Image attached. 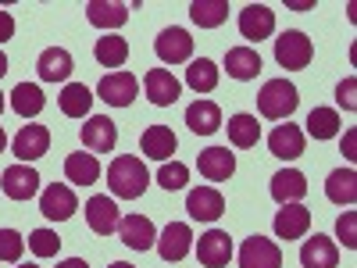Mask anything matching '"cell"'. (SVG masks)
I'll use <instances>...</instances> for the list:
<instances>
[{"label": "cell", "instance_id": "obj_4", "mask_svg": "<svg viewBox=\"0 0 357 268\" xmlns=\"http://www.w3.org/2000/svg\"><path fill=\"white\" fill-rule=\"evenodd\" d=\"M136 94H139V82H136V75H129V72H111V75H104L100 86H97V97H100L104 104H111V107H129V104L136 100Z\"/></svg>", "mask_w": 357, "mask_h": 268}, {"label": "cell", "instance_id": "obj_47", "mask_svg": "<svg viewBox=\"0 0 357 268\" xmlns=\"http://www.w3.org/2000/svg\"><path fill=\"white\" fill-rule=\"evenodd\" d=\"M107 268H136V265H129V261H114V265H107Z\"/></svg>", "mask_w": 357, "mask_h": 268}, {"label": "cell", "instance_id": "obj_30", "mask_svg": "<svg viewBox=\"0 0 357 268\" xmlns=\"http://www.w3.org/2000/svg\"><path fill=\"white\" fill-rule=\"evenodd\" d=\"M225 129H229V143L240 147V151H250V147H257V140H261V126H257L254 114H232Z\"/></svg>", "mask_w": 357, "mask_h": 268}, {"label": "cell", "instance_id": "obj_18", "mask_svg": "<svg viewBox=\"0 0 357 268\" xmlns=\"http://www.w3.org/2000/svg\"><path fill=\"white\" fill-rule=\"evenodd\" d=\"M311 229V211L304 204H282V211L275 215V236L279 240H301V236Z\"/></svg>", "mask_w": 357, "mask_h": 268}, {"label": "cell", "instance_id": "obj_38", "mask_svg": "<svg viewBox=\"0 0 357 268\" xmlns=\"http://www.w3.org/2000/svg\"><path fill=\"white\" fill-rule=\"evenodd\" d=\"M186 179H190V168L183 161H165L161 172H158V183L172 193V190H183L186 186Z\"/></svg>", "mask_w": 357, "mask_h": 268}, {"label": "cell", "instance_id": "obj_48", "mask_svg": "<svg viewBox=\"0 0 357 268\" xmlns=\"http://www.w3.org/2000/svg\"><path fill=\"white\" fill-rule=\"evenodd\" d=\"M0 114H4V94H0Z\"/></svg>", "mask_w": 357, "mask_h": 268}, {"label": "cell", "instance_id": "obj_20", "mask_svg": "<svg viewBox=\"0 0 357 268\" xmlns=\"http://www.w3.org/2000/svg\"><path fill=\"white\" fill-rule=\"evenodd\" d=\"M268 151H272L275 158L282 161H293V158H301L304 154V129L301 126H275L272 136H268Z\"/></svg>", "mask_w": 357, "mask_h": 268}, {"label": "cell", "instance_id": "obj_34", "mask_svg": "<svg viewBox=\"0 0 357 268\" xmlns=\"http://www.w3.org/2000/svg\"><path fill=\"white\" fill-rule=\"evenodd\" d=\"M93 57H97V61H100L104 68H122V65H126V57H129V43H126L122 36L107 33V36H100V40H97Z\"/></svg>", "mask_w": 357, "mask_h": 268}, {"label": "cell", "instance_id": "obj_46", "mask_svg": "<svg viewBox=\"0 0 357 268\" xmlns=\"http://www.w3.org/2000/svg\"><path fill=\"white\" fill-rule=\"evenodd\" d=\"M8 72V57H4V50H0V75Z\"/></svg>", "mask_w": 357, "mask_h": 268}, {"label": "cell", "instance_id": "obj_15", "mask_svg": "<svg viewBox=\"0 0 357 268\" xmlns=\"http://www.w3.org/2000/svg\"><path fill=\"white\" fill-rule=\"evenodd\" d=\"M143 89H146V97H151V104L172 107L178 100V89H183V86H178V79L168 68H151L146 79H143Z\"/></svg>", "mask_w": 357, "mask_h": 268}, {"label": "cell", "instance_id": "obj_6", "mask_svg": "<svg viewBox=\"0 0 357 268\" xmlns=\"http://www.w3.org/2000/svg\"><path fill=\"white\" fill-rule=\"evenodd\" d=\"M186 211L193 222H218L225 215V197L215 186H197L186 197Z\"/></svg>", "mask_w": 357, "mask_h": 268}, {"label": "cell", "instance_id": "obj_12", "mask_svg": "<svg viewBox=\"0 0 357 268\" xmlns=\"http://www.w3.org/2000/svg\"><path fill=\"white\" fill-rule=\"evenodd\" d=\"M118 236L129 251H151L158 244V232H154V222L146 215H126L118 222Z\"/></svg>", "mask_w": 357, "mask_h": 268}, {"label": "cell", "instance_id": "obj_36", "mask_svg": "<svg viewBox=\"0 0 357 268\" xmlns=\"http://www.w3.org/2000/svg\"><path fill=\"white\" fill-rule=\"evenodd\" d=\"M340 133V114L333 107H314L307 114V136L314 140H333Z\"/></svg>", "mask_w": 357, "mask_h": 268}, {"label": "cell", "instance_id": "obj_5", "mask_svg": "<svg viewBox=\"0 0 357 268\" xmlns=\"http://www.w3.org/2000/svg\"><path fill=\"white\" fill-rule=\"evenodd\" d=\"M240 268H282V251L275 240L250 236L240 247Z\"/></svg>", "mask_w": 357, "mask_h": 268}, {"label": "cell", "instance_id": "obj_11", "mask_svg": "<svg viewBox=\"0 0 357 268\" xmlns=\"http://www.w3.org/2000/svg\"><path fill=\"white\" fill-rule=\"evenodd\" d=\"M82 143H86V151H93V154L114 151V143H118L114 122H111L107 114H89L86 126H82Z\"/></svg>", "mask_w": 357, "mask_h": 268}, {"label": "cell", "instance_id": "obj_13", "mask_svg": "<svg viewBox=\"0 0 357 268\" xmlns=\"http://www.w3.org/2000/svg\"><path fill=\"white\" fill-rule=\"evenodd\" d=\"M240 33L243 40H268L275 33V11L272 8H264V4H247L240 11Z\"/></svg>", "mask_w": 357, "mask_h": 268}, {"label": "cell", "instance_id": "obj_37", "mask_svg": "<svg viewBox=\"0 0 357 268\" xmlns=\"http://www.w3.org/2000/svg\"><path fill=\"white\" fill-rule=\"evenodd\" d=\"M57 247H61V236H57L54 229H36V232H29V251H33L36 258H54Z\"/></svg>", "mask_w": 357, "mask_h": 268}, {"label": "cell", "instance_id": "obj_31", "mask_svg": "<svg viewBox=\"0 0 357 268\" xmlns=\"http://www.w3.org/2000/svg\"><path fill=\"white\" fill-rule=\"evenodd\" d=\"M190 18L200 29H218L229 18V0H193V4H190Z\"/></svg>", "mask_w": 357, "mask_h": 268}, {"label": "cell", "instance_id": "obj_2", "mask_svg": "<svg viewBox=\"0 0 357 268\" xmlns=\"http://www.w3.org/2000/svg\"><path fill=\"white\" fill-rule=\"evenodd\" d=\"M296 104H301V94H296V86L289 79H272L261 86L257 94V111L264 118H272V122H282V118H289L296 111Z\"/></svg>", "mask_w": 357, "mask_h": 268}, {"label": "cell", "instance_id": "obj_21", "mask_svg": "<svg viewBox=\"0 0 357 268\" xmlns=\"http://www.w3.org/2000/svg\"><path fill=\"white\" fill-rule=\"evenodd\" d=\"M72 68H75V61L65 47H47L36 61V72H40L43 82H65L72 75Z\"/></svg>", "mask_w": 357, "mask_h": 268}, {"label": "cell", "instance_id": "obj_42", "mask_svg": "<svg viewBox=\"0 0 357 268\" xmlns=\"http://www.w3.org/2000/svg\"><path fill=\"white\" fill-rule=\"evenodd\" d=\"M15 36V18L8 11H0V43H8Z\"/></svg>", "mask_w": 357, "mask_h": 268}, {"label": "cell", "instance_id": "obj_10", "mask_svg": "<svg viewBox=\"0 0 357 268\" xmlns=\"http://www.w3.org/2000/svg\"><path fill=\"white\" fill-rule=\"evenodd\" d=\"M11 151H15V158H18L22 165L36 161V158H43V154L50 151V133H47L43 126H22L18 136L11 140Z\"/></svg>", "mask_w": 357, "mask_h": 268}, {"label": "cell", "instance_id": "obj_28", "mask_svg": "<svg viewBox=\"0 0 357 268\" xmlns=\"http://www.w3.org/2000/svg\"><path fill=\"white\" fill-rule=\"evenodd\" d=\"M65 175H68V183L75 186H93L97 179H100V161L97 154H68L65 158Z\"/></svg>", "mask_w": 357, "mask_h": 268}, {"label": "cell", "instance_id": "obj_39", "mask_svg": "<svg viewBox=\"0 0 357 268\" xmlns=\"http://www.w3.org/2000/svg\"><path fill=\"white\" fill-rule=\"evenodd\" d=\"M25 254V240L15 229H0V261H22Z\"/></svg>", "mask_w": 357, "mask_h": 268}, {"label": "cell", "instance_id": "obj_32", "mask_svg": "<svg viewBox=\"0 0 357 268\" xmlns=\"http://www.w3.org/2000/svg\"><path fill=\"white\" fill-rule=\"evenodd\" d=\"M89 107H93V94L86 82H68L61 89V111L68 118H89Z\"/></svg>", "mask_w": 357, "mask_h": 268}, {"label": "cell", "instance_id": "obj_17", "mask_svg": "<svg viewBox=\"0 0 357 268\" xmlns=\"http://www.w3.org/2000/svg\"><path fill=\"white\" fill-rule=\"evenodd\" d=\"M86 222H89V229H93L97 236H111L114 229H118V204H114V197H89L86 200Z\"/></svg>", "mask_w": 357, "mask_h": 268}, {"label": "cell", "instance_id": "obj_44", "mask_svg": "<svg viewBox=\"0 0 357 268\" xmlns=\"http://www.w3.org/2000/svg\"><path fill=\"white\" fill-rule=\"evenodd\" d=\"M343 151H347V158H357V154H354V133H347V140H343Z\"/></svg>", "mask_w": 357, "mask_h": 268}, {"label": "cell", "instance_id": "obj_43", "mask_svg": "<svg viewBox=\"0 0 357 268\" xmlns=\"http://www.w3.org/2000/svg\"><path fill=\"white\" fill-rule=\"evenodd\" d=\"M57 268H89L82 258H68V261H61V265H57Z\"/></svg>", "mask_w": 357, "mask_h": 268}, {"label": "cell", "instance_id": "obj_40", "mask_svg": "<svg viewBox=\"0 0 357 268\" xmlns=\"http://www.w3.org/2000/svg\"><path fill=\"white\" fill-rule=\"evenodd\" d=\"M336 232H340V240H343V247H357V215L354 211H347L340 222H336Z\"/></svg>", "mask_w": 357, "mask_h": 268}, {"label": "cell", "instance_id": "obj_9", "mask_svg": "<svg viewBox=\"0 0 357 268\" xmlns=\"http://www.w3.org/2000/svg\"><path fill=\"white\" fill-rule=\"evenodd\" d=\"M0 186H4V193L11 200H33L36 190H40V172L29 168V165H11L0 175Z\"/></svg>", "mask_w": 357, "mask_h": 268}, {"label": "cell", "instance_id": "obj_19", "mask_svg": "<svg viewBox=\"0 0 357 268\" xmlns=\"http://www.w3.org/2000/svg\"><path fill=\"white\" fill-rule=\"evenodd\" d=\"M158 251L165 261H183L193 251V232L186 222H172L161 236H158Z\"/></svg>", "mask_w": 357, "mask_h": 268}, {"label": "cell", "instance_id": "obj_25", "mask_svg": "<svg viewBox=\"0 0 357 268\" xmlns=\"http://www.w3.org/2000/svg\"><path fill=\"white\" fill-rule=\"evenodd\" d=\"M175 147H178V140H175V133L168 126H151L139 136V151L146 158H154V161H168L175 154Z\"/></svg>", "mask_w": 357, "mask_h": 268}, {"label": "cell", "instance_id": "obj_23", "mask_svg": "<svg viewBox=\"0 0 357 268\" xmlns=\"http://www.w3.org/2000/svg\"><path fill=\"white\" fill-rule=\"evenodd\" d=\"M301 265L304 268H336L340 265V247L329 236H311L301 247Z\"/></svg>", "mask_w": 357, "mask_h": 268}, {"label": "cell", "instance_id": "obj_8", "mask_svg": "<svg viewBox=\"0 0 357 268\" xmlns=\"http://www.w3.org/2000/svg\"><path fill=\"white\" fill-rule=\"evenodd\" d=\"M154 50H158V57H161L165 65H183V61H190V57H193V40H190L186 29H175L172 25V29H161Z\"/></svg>", "mask_w": 357, "mask_h": 268}, {"label": "cell", "instance_id": "obj_22", "mask_svg": "<svg viewBox=\"0 0 357 268\" xmlns=\"http://www.w3.org/2000/svg\"><path fill=\"white\" fill-rule=\"evenodd\" d=\"M272 197L279 204H301L307 197V179L304 172H296V168H282L272 175Z\"/></svg>", "mask_w": 357, "mask_h": 268}, {"label": "cell", "instance_id": "obj_26", "mask_svg": "<svg viewBox=\"0 0 357 268\" xmlns=\"http://www.w3.org/2000/svg\"><path fill=\"white\" fill-rule=\"evenodd\" d=\"M225 68H229L232 79L250 82L261 72V54L254 47H232V50H225Z\"/></svg>", "mask_w": 357, "mask_h": 268}, {"label": "cell", "instance_id": "obj_3", "mask_svg": "<svg viewBox=\"0 0 357 268\" xmlns=\"http://www.w3.org/2000/svg\"><path fill=\"white\" fill-rule=\"evenodd\" d=\"M311 57H314V47L304 33H296V29H289V33H282L275 40V61L289 72H301L311 65Z\"/></svg>", "mask_w": 357, "mask_h": 268}, {"label": "cell", "instance_id": "obj_27", "mask_svg": "<svg viewBox=\"0 0 357 268\" xmlns=\"http://www.w3.org/2000/svg\"><path fill=\"white\" fill-rule=\"evenodd\" d=\"M86 18L97 29H122L129 22V8L114 4V0H89L86 4Z\"/></svg>", "mask_w": 357, "mask_h": 268}, {"label": "cell", "instance_id": "obj_7", "mask_svg": "<svg viewBox=\"0 0 357 268\" xmlns=\"http://www.w3.org/2000/svg\"><path fill=\"white\" fill-rule=\"evenodd\" d=\"M40 211H43V218H50V222H65V218H72V215L79 211V200H75L72 186H65V183L47 186L43 197H40Z\"/></svg>", "mask_w": 357, "mask_h": 268}, {"label": "cell", "instance_id": "obj_33", "mask_svg": "<svg viewBox=\"0 0 357 268\" xmlns=\"http://www.w3.org/2000/svg\"><path fill=\"white\" fill-rule=\"evenodd\" d=\"M325 193H329L333 204H354L357 200V172L354 168H336L325 183Z\"/></svg>", "mask_w": 357, "mask_h": 268}, {"label": "cell", "instance_id": "obj_35", "mask_svg": "<svg viewBox=\"0 0 357 268\" xmlns=\"http://www.w3.org/2000/svg\"><path fill=\"white\" fill-rule=\"evenodd\" d=\"M186 86L193 89V94H211V89L218 86V65L207 61V57H197V61H190V68H186Z\"/></svg>", "mask_w": 357, "mask_h": 268}, {"label": "cell", "instance_id": "obj_49", "mask_svg": "<svg viewBox=\"0 0 357 268\" xmlns=\"http://www.w3.org/2000/svg\"><path fill=\"white\" fill-rule=\"evenodd\" d=\"M18 268H40V265H18Z\"/></svg>", "mask_w": 357, "mask_h": 268}, {"label": "cell", "instance_id": "obj_41", "mask_svg": "<svg viewBox=\"0 0 357 268\" xmlns=\"http://www.w3.org/2000/svg\"><path fill=\"white\" fill-rule=\"evenodd\" d=\"M357 79H343L340 82V89H336V100H340V107H347V111H354L357 107Z\"/></svg>", "mask_w": 357, "mask_h": 268}, {"label": "cell", "instance_id": "obj_24", "mask_svg": "<svg viewBox=\"0 0 357 268\" xmlns=\"http://www.w3.org/2000/svg\"><path fill=\"white\" fill-rule=\"evenodd\" d=\"M186 126L197 133V136H211L222 129V107L215 100H197L186 107Z\"/></svg>", "mask_w": 357, "mask_h": 268}, {"label": "cell", "instance_id": "obj_45", "mask_svg": "<svg viewBox=\"0 0 357 268\" xmlns=\"http://www.w3.org/2000/svg\"><path fill=\"white\" fill-rule=\"evenodd\" d=\"M4 147H8V133H4V126H0V154H4Z\"/></svg>", "mask_w": 357, "mask_h": 268}, {"label": "cell", "instance_id": "obj_1", "mask_svg": "<svg viewBox=\"0 0 357 268\" xmlns=\"http://www.w3.org/2000/svg\"><path fill=\"white\" fill-rule=\"evenodd\" d=\"M107 186H111L114 197L136 200V197H143L146 186H151V172H146L143 158H136V154H122V158H114L111 168H107Z\"/></svg>", "mask_w": 357, "mask_h": 268}, {"label": "cell", "instance_id": "obj_16", "mask_svg": "<svg viewBox=\"0 0 357 268\" xmlns=\"http://www.w3.org/2000/svg\"><path fill=\"white\" fill-rule=\"evenodd\" d=\"M197 168L207 183H225V179L236 172V158L229 154V147H207L197 158Z\"/></svg>", "mask_w": 357, "mask_h": 268}, {"label": "cell", "instance_id": "obj_14", "mask_svg": "<svg viewBox=\"0 0 357 268\" xmlns=\"http://www.w3.org/2000/svg\"><path fill=\"white\" fill-rule=\"evenodd\" d=\"M197 258H200L204 268H225L229 258H232V240H229V232H222V229L204 232L200 244H197Z\"/></svg>", "mask_w": 357, "mask_h": 268}, {"label": "cell", "instance_id": "obj_29", "mask_svg": "<svg viewBox=\"0 0 357 268\" xmlns=\"http://www.w3.org/2000/svg\"><path fill=\"white\" fill-rule=\"evenodd\" d=\"M43 104H47V97H43V89H40L36 82H18V86L11 89V107H15V114H22V118H36V114L43 111Z\"/></svg>", "mask_w": 357, "mask_h": 268}]
</instances>
